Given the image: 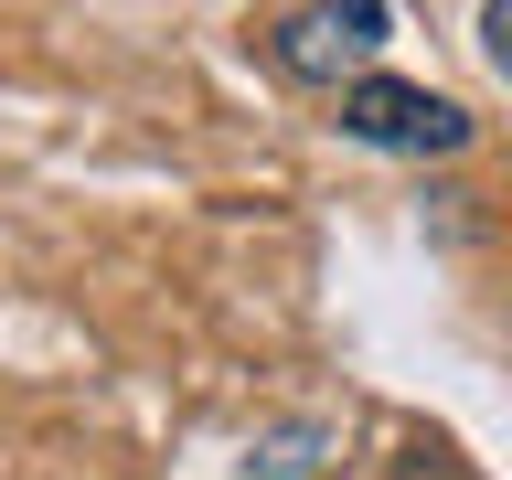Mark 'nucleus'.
Wrapping results in <instances>:
<instances>
[{
  "label": "nucleus",
  "instance_id": "f257e3e1",
  "mask_svg": "<svg viewBox=\"0 0 512 480\" xmlns=\"http://www.w3.org/2000/svg\"><path fill=\"white\" fill-rule=\"evenodd\" d=\"M395 43V0H299L278 32H267V64H278L288 86H352V75H374V54Z\"/></svg>",
  "mask_w": 512,
  "mask_h": 480
},
{
  "label": "nucleus",
  "instance_id": "f03ea898",
  "mask_svg": "<svg viewBox=\"0 0 512 480\" xmlns=\"http://www.w3.org/2000/svg\"><path fill=\"white\" fill-rule=\"evenodd\" d=\"M331 107H342V139H363V150H395V160H448L470 150V107L438 86H395V75H352V86H331Z\"/></svg>",
  "mask_w": 512,
  "mask_h": 480
},
{
  "label": "nucleus",
  "instance_id": "7ed1b4c3",
  "mask_svg": "<svg viewBox=\"0 0 512 480\" xmlns=\"http://www.w3.org/2000/svg\"><path fill=\"white\" fill-rule=\"evenodd\" d=\"M480 54H491V75L512 86V0H480Z\"/></svg>",
  "mask_w": 512,
  "mask_h": 480
}]
</instances>
